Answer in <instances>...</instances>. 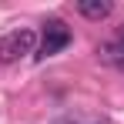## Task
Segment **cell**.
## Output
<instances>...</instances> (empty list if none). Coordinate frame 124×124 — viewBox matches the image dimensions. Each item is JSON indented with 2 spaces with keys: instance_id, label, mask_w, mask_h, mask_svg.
<instances>
[{
  "instance_id": "1",
  "label": "cell",
  "mask_w": 124,
  "mask_h": 124,
  "mask_svg": "<svg viewBox=\"0 0 124 124\" xmlns=\"http://www.w3.org/2000/svg\"><path fill=\"white\" fill-rule=\"evenodd\" d=\"M34 50H37V34L30 27H17V30L0 37V64H14Z\"/></svg>"
},
{
  "instance_id": "2",
  "label": "cell",
  "mask_w": 124,
  "mask_h": 124,
  "mask_svg": "<svg viewBox=\"0 0 124 124\" xmlns=\"http://www.w3.org/2000/svg\"><path fill=\"white\" fill-rule=\"evenodd\" d=\"M44 27H47V30H44L40 54H37V57H54V54H61L64 47L70 44V30H67V23H64V20H47Z\"/></svg>"
},
{
  "instance_id": "3",
  "label": "cell",
  "mask_w": 124,
  "mask_h": 124,
  "mask_svg": "<svg viewBox=\"0 0 124 124\" xmlns=\"http://www.w3.org/2000/svg\"><path fill=\"white\" fill-rule=\"evenodd\" d=\"M111 0H81L77 3V14L87 17V20H104V17H111Z\"/></svg>"
},
{
  "instance_id": "4",
  "label": "cell",
  "mask_w": 124,
  "mask_h": 124,
  "mask_svg": "<svg viewBox=\"0 0 124 124\" xmlns=\"http://www.w3.org/2000/svg\"><path fill=\"white\" fill-rule=\"evenodd\" d=\"M117 67H121V70H124V61H117Z\"/></svg>"
}]
</instances>
